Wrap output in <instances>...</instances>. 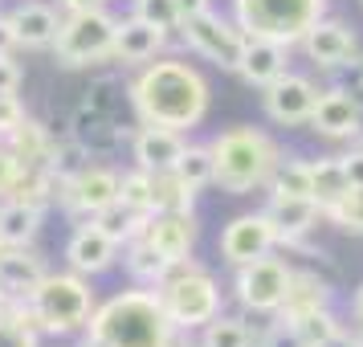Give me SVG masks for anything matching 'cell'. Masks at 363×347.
I'll list each match as a JSON object with an SVG mask.
<instances>
[{
  "mask_svg": "<svg viewBox=\"0 0 363 347\" xmlns=\"http://www.w3.org/2000/svg\"><path fill=\"white\" fill-rule=\"evenodd\" d=\"M9 197H17V200H25V204L41 209V213H50L53 204H57V180L50 176V167H41V164H25Z\"/></svg>",
  "mask_w": 363,
  "mask_h": 347,
  "instance_id": "29",
  "label": "cell"
},
{
  "mask_svg": "<svg viewBox=\"0 0 363 347\" xmlns=\"http://www.w3.org/2000/svg\"><path fill=\"white\" fill-rule=\"evenodd\" d=\"M351 323H355V335H363V282H359V290L351 294Z\"/></svg>",
  "mask_w": 363,
  "mask_h": 347,
  "instance_id": "48",
  "label": "cell"
},
{
  "mask_svg": "<svg viewBox=\"0 0 363 347\" xmlns=\"http://www.w3.org/2000/svg\"><path fill=\"white\" fill-rule=\"evenodd\" d=\"M118 176L115 167L106 164H90L86 172H78L74 180L57 184V209L69 221H94V216L118 200Z\"/></svg>",
  "mask_w": 363,
  "mask_h": 347,
  "instance_id": "11",
  "label": "cell"
},
{
  "mask_svg": "<svg viewBox=\"0 0 363 347\" xmlns=\"http://www.w3.org/2000/svg\"><path fill=\"white\" fill-rule=\"evenodd\" d=\"M118 200L131 204L135 213L151 216L155 213V176L143 172V167H127V172L118 176Z\"/></svg>",
  "mask_w": 363,
  "mask_h": 347,
  "instance_id": "36",
  "label": "cell"
},
{
  "mask_svg": "<svg viewBox=\"0 0 363 347\" xmlns=\"http://www.w3.org/2000/svg\"><path fill=\"white\" fill-rule=\"evenodd\" d=\"M127 106H131L135 123L172 127V131L188 135L192 127H200L208 119L213 82L188 57H167V53H160L155 62L139 66L127 78Z\"/></svg>",
  "mask_w": 363,
  "mask_h": 347,
  "instance_id": "1",
  "label": "cell"
},
{
  "mask_svg": "<svg viewBox=\"0 0 363 347\" xmlns=\"http://www.w3.org/2000/svg\"><path fill=\"white\" fill-rule=\"evenodd\" d=\"M196 197L200 192L188 188L176 172L155 176V213H188V209H196Z\"/></svg>",
  "mask_w": 363,
  "mask_h": 347,
  "instance_id": "37",
  "label": "cell"
},
{
  "mask_svg": "<svg viewBox=\"0 0 363 347\" xmlns=\"http://www.w3.org/2000/svg\"><path fill=\"white\" fill-rule=\"evenodd\" d=\"M253 347H311V343L294 331V323H286L281 314H274L269 323L257 327V343H253Z\"/></svg>",
  "mask_w": 363,
  "mask_h": 347,
  "instance_id": "42",
  "label": "cell"
},
{
  "mask_svg": "<svg viewBox=\"0 0 363 347\" xmlns=\"http://www.w3.org/2000/svg\"><path fill=\"white\" fill-rule=\"evenodd\" d=\"M0 347H41L33 307L29 298H9L0 311Z\"/></svg>",
  "mask_w": 363,
  "mask_h": 347,
  "instance_id": "27",
  "label": "cell"
},
{
  "mask_svg": "<svg viewBox=\"0 0 363 347\" xmlns=\"http://www.w3.org/2000/svg\"><path fill=\"white\" fill-rule=\"evenodd\" d=\"M131 131L135 127H118L115 115H102L94 106H86V102L69 115V135H74L94 160H106V155H115L123 143H131Z\"/></svg>",
  "mask_w": 363,
  "mask_h": 347,
  "instance_id": "17",
  "label": "cell"
},
{
  "mask_svg": "<svg viewBox=\"0 0 363 347\" xmlns=\"http://www.w3.org/2000/svg\"><path fill=\"white\" fill-rule=\"evenodd\" d=\"M123 265H127V274H131L135 286H160V282L172 274V258L167 253H160V249L151 246L147 237H135L131 246H123Z\"/></svg>",
  "mask_w": 363,
  "mask_h": 347,
  "instance_id": "26",
  "label": "cell"
},
{
  "mask_svg": "<svg viewBox=\"0 0 363 347\" xmlns=\"http://www.w3.org/2000/svg\"><path fill=\"white\" fill-rule=\"evenodd\" d=\"M208 148L216 160V188L229 197H253L269 188L281 164V143L262 127H229L213 135Z\"/></svg>",
  "mask_w": 363,
  "mask_h": 347,
  "instance_id": "3",
  "label": "cell"
},
{
  "mask_svg": "<svg viewBox=\"0 0 363 347\" xmlns=\"http://www.w3.org/2000/svg\"><path fill=\"white\" fill-rule=\"evenodd\" d=\"M25 102L17 99V94H0V139H9V135L17 131L21 123H25Z\"/></svg>",
  "mask_w": 363,
  "mask_h": 347,
  "instance_id": "43",
  "label": "cell"
},
{
  "mask_svg": "<svg viewBox=\"0 0 363 347\" xmlns=\"http://www.w3.org/2000/svg\"><path fill=\"white\" fill-rule=\"evenodd\" d=\"M180 37H184V45H188V53H196V57H204V62H213V66H220V70H229V74H237L241 53H245V45H249L245 29L233 17H220L216 9H204L196 17L180 21Z\"/></svg>",
  "mask_w": 363,
  "mask_h": 347,
  "instance_id": "9",
  "label": "cell"
},
{
  "mask_svg": "<svg viewBox=\"0 0 363 347\" xmlns=\"http://www.w3.org/2000/svg\"><path fill=\"white\" fill-rule=\"evenodd\" d=\"M164 50H167L164 29L147 25L143 17H135V13L131 17H118L115 57H111V62H118V66H127V70H139V66H147V62H155Z\"/></svg>",
  "mask_w": 363,
  "mask_h": 347,
  "instance_id": "20",
  "label": "cell"
},
{
  "mask_svg": "<svg viewBox=\"0 0 363 347\" xmlns=\"http://www.w3.org/2000/svg\"><path fill=\"white\" fill-rule=\"evenodd\" d=\"M21 82H25V70L17 66L13 53H4V57H0V94H17Z\"/></svg>",
  "mask_w": 363,
  "mask_h": 347,
  "instance_id": "45",
  "label": "cell"
},
{
  "mask_svg": "<svg viewBox=\"0 0 363 347\" xmlns=\"http://www.w3.org/2000/svg\"><path fill=\"white\" fill-rule=\"evenodd\" d=\"M286 323H294V331H298V335H302L311 347L343 331V323H339L335 307H323V311H311V314H298V319H286Z\"/></svg>",
  "mask_w": 363,
  "mask_h": 347,
  "instance_id": "39",
  "label": "cell"
},
{
  "mask_svg": "<svg viewBox=\"0 0 363 347\" xmlns=\"http://www.w3.org/2000/svg\"><path fill=\"white\" fill-rule=\"evenodd\" d=\"M298 50L306 53V62L314 70H347L359 62V33L339 17H323L302 37Z\"/></svg>",
  "mask_w": 363,
  "mask_h": 347,
  "instance_id": "13",
  "label": "cell"
},
{
  "mask_svg": "<svg viewBox=\"0 0 363 347\" xmlns=\"http://www.w3.org/2000/svg\"><path fill=\"white\" fill-rule=\"evenodd\" d=\"M131 13L143 17L147 25H155V29H164V33L180 29V9H176V0H131Z\"/></svg>",
  "mask_w": 363,
  "mask_h": 347,
  "instance_id": "41",
  "label": "cell"
},
{
  "mask_svg": "<svg viewBox=\"0 0 363 347\" xmlns=\"http://www.w3.org/2000/svg\"><path fill=\"white\" fill-rule=\"evenodd\" d=\"M180 331L167 319L164 302L151 286H131L102 298L90 327L82 335V347H176Z\"/></svg>",
  "mask_w": 363,
  "mask_h": 347,
  "instance_id": "2",
  "label": "cell"
},
{
  "mask_svg": "<svg viewBox=\"0 0 363 347\" xmlns=\"http://www.w3.org/2000/svg\"><path fill=\"white\" fill-rule=\"evenodd\" d=\"M318 94H323V90H318L314 78L286 70L278 82H269L262 90V111H265V119L278 123V127H311Z\"/></svg>",
  "mask_w": 363,
  "mask_h": 347,
  "instance_id": "12",
  "label": "cell"
},
{
  "mask_svg": "<svg viewBox=\"0 0 363 347\" xmlns=\"http://www.w3.org/2000/svg\"><path fill=\"white\" fill-rule=\"evenodd\" d=\"M155 294L164 302L167 319H172L176 331H184V335L200 331L208 319H216V314L225 311L220 282H216L213 270H204L196 258H184V262L172 265V274L155 286Z\"/></svg>",
  "mask_w": 363,
  "mask_h": 347,
  "instance_id": "5",
  "label": "cell"
},
{
  "mask_svg": "<svg viewBox=\"0 0 363 347\" xmlns=\"http://www.w3.org/2000/svg\"><path fill=\"white\" fill-rule=\"evenodd\" d=\"M311 180H314V200L323 204V213L351 188L339 155H318V160H311Z\"/></svg>",
  "mask_w": 363,
  "mask_h": 347,
  "instance_id": "33",
  "label": "cell"
},
{
  "mask_svg": "<svg viewBox=\"0 0 363 347\" xmlns=\"http://www.w3.org/2000/svg\"><path fill=\"white\" fill-rule=\"evenodd\" d=\"M9 21H13V29H17L21 50H53L66 13H62L57 4H50V0H21V4L9 9Z\"/></svg>",
  "mask_w": 363,
  "mask_h": 347,
  "instance_id": "19",
  "label": "cell"
},
{
  "mask_svg": "<svg viewBox=\"0 0 363 347\" xmlns=\"http://www.w3.org/2000/svg\"><path fill=\"white\" fill-rule=\"evenodd\" d=\"M323 307H335V286L330 278L314 274V270H294L290 278V290H286V302H281V319H298V314L323 311Z\"/></svg>",
  "mask_w": 363,
  "mask_h": 347,
  "instance_id": "24",
  "label": "cell"
},
{
  "mask_svg": "<svg viewBox=\"0 0 363 347\" xmlns=\"http://www.w3.org/2000/svg\"><path fill=\"white\" fill-rule=\"evenodd\" d=\"M314 347H359L355 343V331H339V335H330V339H323V343H314Z\"/></svg>",
  "mask_w": 363,
  "mask_h": 347,
  "instance_id": "51",
  "label": "cell"
},
{
  "mask_svg": "<svg viewBox=\"0 0 363 347\" xmlns=\"http://www.w3.org/2000/svg\"><path fill=\"white\" fill-rule=\"evenodd\" d=\"M13 50H21V45H17V29H13L9 13H0V57H4V53H13Z\"/></svg>",
  "mask_w": 363,
  "mask_h": 347,
  "instance_id": "47",
  "label": "cell"
},
{
  "mask_svg": "<svg viewBox=\"0 0 363 347\" xmlns=\"http://www.w3.org/2000/svg\"><path fill=\"white\" fill-rule=\"evenodd\" d=\"M123 262V246L111 241L94 221H78L66 241V265L82 278H102Z\"/></svg>",
  "mask_w": 363,
  "mask_h": 347,
  "instance_id": "14",
  "label": "cell"
},
{
  "mask_svg": "<svg viewBox=\"0 0 363 347\" xmlns=\"http://www.w3.org/2000/svg\"><path fill=\"white\" fill-rule=\"evenodd\" d=\"M115 29L118 17L102 4V9H86V13H66L57 41H53V62L62 70H90L115 57Z\"/></svg>",
  "mask_w": 363,
  "mask_h": 347,
  "instance_id": "7",
  "label": "cell"
},
{
  "mask_svg": "<svg viewBox=\"0 0 363 347\" xmlns=\"http://www.w3.org/2000/svg\"><path fill=\"white\" fill-rule=\"evenodd\" d=\"M94 225H99L111 241H118V246H131L135 237H143V225H147V216L135 213L131 204H123V200H115V204H106L99 216H94Z\"/></svg>",
  "mask_w": 363,
  "mask_h": 347,
  "instance_id": "32",
  "label": "cell"
},
{
  "mask_svg": "<svg viewBox=\"0 0 363 347\" xmlns=\"http://www.w3.org/2000/svg\"><path fill=\"white\" fill-rule=\"evenodd\" d=\"M90 160H94V155H90V151H86L82 143L66 131V135H53V148H50L45 167H50V176L57 184H66V180H74L78 172H86V167H90Z\"/></svg>",
  "mask_w": 363,
  "mask_h": 347,
  "instance_id": "31",
  "label": "cell"
},
{
  "mask_svg": "<svg viewBox=\"0 0 363 347\" xmlns=\"http://www.w3.org/2000/svg\"><path fill=\"white\" fill-rule=\"evenodd\" d=\"M339 160H343L347 184H363V143H355V148H351V151H343Z\"/></svg>",
  "mask_w": 363,
  "mask_h": 347,
  "instance_id": "46",
  "label": "cell"
},
{
  "mask_svg": "<svg viewBox=\"0 0 363 347\" xmlns=\"http://www.w3.org/2000/svg\"><path fill=\"white\" fill-rule=\"evenodd\" d=\"M311 131L330 139V143H351L363 135V102L343 90V86H330L318 94V106L311 115Z\"/></svg>",
  "mask_w": 363,
  "mask_h": 347,
  "instance_id": "15",
  "label": "cell"
},
{
  "mask_svg": "<svg viewBox=\"0 0 363 347\" xmlns=\"http://www.w3.org/2000/svg\"><path fill=\"white\" fill-rule=\"evenodd\" d=\"M176 176H180L188 188H208L216 184V160H213V148L208 143H188L180 155V164H176Z\"/></svg>",
  "mask_w": 363,
  "mask_h": 347,
  "instance_id": "34",
  "label": "cell"
},
{
  "mask_svg": "<svg viewBox=\"0 0 363 347\" xmlns=\"http://www.w3.org/2000/svg\"><path fill=\"white\" fill-rule=\"evenodd\" d=\"M4 143L21 155V164H41V167H45L50 148H53V131L45 127V123H37L33 115H25V123H21V127L9 135Z\"/></svg>",
  "mask_w": 363,
  "mask_h": 347,
  "instance_id": "30",
  "label": "cell"
},
{
  "mask_svg": "<svg viewBox=\"0 0 363 347\" xmlns=\"http://www.w3.org/2000/svg\"><path fill=\"white\" fill-rule=\"evenodd\" d=\"M265 213L274 216V225L281 233V249H294L298 241H306V233L318 229L323 221V204L314 197H286V192H269Z\"/></svg>",
  "mask_w": 363,
  "mask_h": 347,
  "instance_id": "21",
  "label": "cell"
},
{
  "mask_svg": "<svg viewBox=\"0 0 363 347\" xmlns=\"http://www.w3.org/2000/svg\"><path fill=\"white\" fill-rule=\"evenodd\" d=\"M0 249H4V246H0Z\"/></svg>",
  "mask_w": 363,
  "mask_h": 347,
  "instance_id": "55",
  "label": "cell"
},
{
  "mask_svg": "<svg viewBox=\"0 0 363 347\" xmlns=\"http://www.w3.org/2000/svg\"><path fill=\"white\" fill-rule=\"evenodd\" d=\"M41 225H45L41 209H33L17 197L0 200V246H37Z\"/></svg>",
  "mask_w": 363,
  "mask_h": 347,
  "instance_id": "25",
  "label": "cell"
},
{
  "mask_svg": "<svg viewBox=\"0 0 363 347\" xmlns=\"http://www.w3.org/2000/svg\"><path fill=\"white\" fill-rule=\"evenodd\" d=\"M29 307H33L41 339H74V335H86L90 314L99 307V294H94L90 278L74 274L66 265V270L45 274V282L29 294Z\"/></svg>",
  "mask_w": 363,
  "mask_h": 347,
  "instance_id": "4",
  "label": "cell"
},
{
  "mask_svg": "<svg viewBox=\"0 0 363 347\" xmlns=\"http://www.w3.org/2000/svg\"><path fill=\"white\" fill-rule=\"evenodd\" d=\"M50 265L37 246H4L0 249V290L9 298H29L45 282Z\"/></svg>",
  "mask_w": 363,
  "mask_h": 347,
  "instance_id": "22",
  "label": "cell"
},
{
  "mask_svg": "<svg viewBox=\"0 0 363 347\" xmlns=\"http://www.w3.org/2000/svg\"><path fill=\"white\" fill-rule=\"evenodd\" d=\"M257 343V327H249L245 314H216L200 327L196 347H253Z\"/></svg>",
  "mask_w": 363,
  "mask_h": 347,
  "instance_id": "28",
  "label": "cell"
},
{
  "mask_svg": "<svg viewBox=\"0 0 363 347\" xmlns=\"http://www.w3.org/2000/svg\"><path fill=\"white\" fill-rule=\"evenodd\" d=\"M233 21L249 37H265L278 45H302V37L311 33L318 21L327 17L330 0H229Z\"/></svg>",
  "mask_w": 363,
  "mask_h": 347,
  "instance_id": "6",
  "label": "cell"
},
{
  "mask_svg": "<svg viewBox=\"0 0 363 347\" xmlns=\"http://www.w3.org/2000/svg\"><path fill=\"white\" fill-rule=\"evenodd\" d=\"M123 94H127L123 78L102 74V78H94L90 90H86V106H94V111H102V115H115L118 106H123Z\"/></svg>",
  "mask_w": 363,
  "mask_h": 347,
  "instance_id": "40",
  "label": "cell"
},
{
  "mask_svg": "<svg viewBox=\"0 0 363 347\" xmlns=\"http://www.w3.org/2000/svg\"><path fill=\"white\" fill-rule=\"evenodd\" d=\"M184 148H188L184 131H172V127L139 123V127L131 131V160H135V167H143V172H151V176L176 172Z\"/></svg>",
  "mask_w": 363,
  "mask_h": 347,
  "instance_id": "16",
  "label": "cell"
},
{
  "mask_svg": "<svg viewBox=\"0 0 363 347\" xmlns=\"http://www.w3.org/2000/svg\"><path fill=\"white\" fill-rule=\"evenodd\" d=\"M290 278H294V265L286 262V258L265 253L257 262L237 265V274H233V298L253 319H274L281 311V302H286Z\"/></svg>",
  "mask_w": 363,
  "mask_h": 347,
  "instance_id": "8",
  "label": "cell"
},
{
  "mask_svg": "<svg viewBox=\"0 0 363 347\" xmlns=\"http://www.w3.org/2000/svg\"><path fill=\"white\" fill-rule=\"evenodd\" d=\"M143 237L160 253H167L172 262H184V258H192V249L200 241V216L196 209H188V213H151L147 225H143Z\"/></svg>",
  "mask_w": 363,
  "mask_h": 347,
  "instance_id": "18",
  "label": "cell"
},
{
  "mask_svg": "<svg viewBox=\"0 0 363 347\" xmlns=\"http://www.w3.org/2000/svg\"><path fill=\"white\" fill-rule=\"evenodd\" d=\"M281 246V233L274 225V216L265 209H253V213H241L233 216L229 225L220 229L216 237V249H220V262L225 265H245V262H257L265 253H274Z\"/></svg>",
  "mask_w": 363,
  "mask_h": 347,
  "instance_id": "10",
  "label": "cell"
},
{
  "mask_svg": "<svg viewBox=\"0 0 363 347\" xmlns=\"http://www.w3.org/2000/svg\"><path fill=\"white\" fill-rule=\"evenodd\" d=\"M359 4H363V0H359Z\"/></svg>",
  "mask_w": 363,
  "mask_h": 347,
  "instance_id": "54",
  "label": "cell"
},
{
  "mask_svg": "<svg viewBox=\"0 0 363 347\" xmlns=\"http://www.w3.org/2000/svg\"><path fill=\"white\" fill-rule=\"evenodd\" d=\"M4 302H9V294H4V290H0V311H4Z\"/></svg>",
  "mask_w": 363,
  "mask_h": 347,
  "instance_id": "52",
  "label": "cell"
},
{
  "mask_svg": "<svg viewBox=\"0 0 363 347\" xmlns=\"http://www.w3.org/2000/svg\"><path fill=\"white\" fill-rule=\"evenodd\" d=\"M323 221H330L335 229L351 233V237H363V184H351L343 197L323 213Z\"/></svg>",
  "mask_w": 363,
  "mask_h": 347,
  "instance_id": "38",
  "label": "cell"
},
{
  "mask_svg": "<svg viewBox=\"0 0 363 347\" xmlns=\"http://www.w3.org/2000/svg\"><path fill=\"white\" fill-rule=\"evenodd\" d=\"M359 90H363V66H359Z\"/></svg>",
  "mask_w": 363,
  "mask_h": 347,
  "instance_id": "53",
  "label": "cell"
},
{
  "mask_svg": "<svg viewBox=\"0 0 363 347\" xmlns=\"http://www.w3.org/2000/svg\"><path fill=\"white\" fill-rule=\"evenodd\" d=\"M286 70H290V45L265 41V37H249L245 53H241V66H237V78L245 86L265 90L269 82H278Z\"/></svg>",
  "mask_w": 363,
  "mask_h": 347,
  "instance_id": "23",
  "label": "cell"
},
{
  "mask_svg": "<svg viewBox=\"0 0 363 347\" xmlns=\"http://www.w3.org/2000/svg\"><path fill=\"white\" fill-rule=\"evenodd\" d=\"M265 192H286V197H314V180H311V160L298 155H281L278 172Z\"/></svg>",
  "mask_w": 363,
  "mask_h": 347,
  "instance_id": "35",
  "label": "cell"
},
{
  "mask_svg": "<svg viewBox=\"0 0 363 347\" xmlns=\"http://www.w3.org/2000/svg\"><path fill=\"white\" fill-rule=\"evenodd\" d=\"M176 9H180V21H188L196 13H204V9H213V0H176Z\"/></svg>",
  "mask_w": 363,
  "mask_h": 347,
  "instance_id": "49",
  "label": "cell"
},
{
  "mask_svg": "<svg viewBox=\"0 0 363 347\" xmlns=\"http://www.w3.org/2000/svg\"><path fill=\"white\" fill-rule=\"evenodd\" d=\"M106 0H57L62 13H86V9H102Z\"/></svg>",
  "mask_w": 363,
  "mask_h": 347,
  "instance_id": "50",
  "label": "cell"
},
{
  "mask_svg": "<svg viewBox=\"0 0 363 347\" xmlns=\"http://www.w3.org/2000/svg\"><path fill=\"white\" fill-rule=\"evenodd\" d=\"M21 167H25V164H21V155H17L13 148H9L4 139H0V200L13 192V184H17Z\"/></svg>",
  "mask_w": 363,
  "mask_h": 347,
  "instance_id": "44",
  "label": "cell"
}]
</instances>
